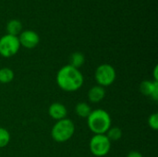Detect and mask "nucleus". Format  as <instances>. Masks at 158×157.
Instances as JSON below:
<instances>
[{
	"instance_id": "nucleus-13",
	"label": "nucleus",
	"mask_w": 158,
	"mask_h": 157,
	"mask_svg": "<svg viewBox=\"0 0 158 157\" xmlns=\"http://www.w3.org/2000/svg\"><path fill=\"white\" fill-rule=\"evenodd\" d=\"M75 112L76 114L80 117V118H87L91 112H92V108L91 106L87 104V103H84V102H81V103H79L76 107H75Z\"/></svg>"
},
{
	"instance_id": "nucleus-15",
	"label": "nucleus",
	"mask_w": 158,
	"mask_h": 157,
	"mask_svg": "<svg viewBox=\"0 0 158 157\" xmlns=\"http://www.w3.org/2000/svg\"><path fill=\"white\" fill-rule=\"evenodd\" d=\"M106 135L110 142H117L122 137V130L118 127H110Z\"/></svg>"
},
{
	"instance_id": "nucleus-1",
	"label": "nucleus",
	"mask_w": 158,
	"mask_h": 157,
	"mask_svg": "<svg viewBox=\"0 0 158 157\" xmlns=\"http://www.w3.org/2000/svg\"><path fill=\"white\" fill-rule=\"evenodd\" d=\"M84 79L81 72L69 65L62 67L56 74V82L65 92H76L83 84Z\"/></svg>"
},
{
	"instance_id": "nucleus-18",
	"label": "nucleus",
	"mask_w": 158,
	"mask_h": 157,
	"mask_svg": "<svg viewBox=\"0 0 158 157\" xmlns=\"http://www.w3.org/2000/svg\"><path fill=\"white\" fill-rule=\"evenodd\" d=\"M127 157H143V155L137 151H131V153H129V155H127Z\"/></svg>"
},
{
	"instance_id": "nucleus-11",
	"label": "nucleus",
	"mask_w": 158,
	"mask_h": 157,
	"mask_svg": "<svg viewBox=\"0 0 158 157\" xmlns=\"http://www.w3.org/2000/svg\"><path fill=\"white\" fill-rule=\"evenodd\" d=\"M22 30V24L19 19H11L6 24V31L7 34L18 36L20 34Z\"/></svg>"
},
{
	"instance_id": "nucleus-16",
	"label": "nucleus",
	"mask_w": 158,
	"mask_h": 157,
	"mask_svg": "<svg viewBox=\"0 0 158 157\" xmlns=\"http://www.w3.org/2000/svg\"><path fill=\"white\" fill-rule=\"evenodd\" d=\"M10 142V134L9 132L4 129L0 128V148L6 147Z\"/></svg>"
},
{
	"instance_id": "nucleus-6",
	"label": "nucleus",
	"mask_w": 158,
	"mask_h": 157,
	"mask_svg": "<svg viewBox=\"0 0 158 157\" xmlns=\"http://www.w3.org/2000/svg\"><path fill=\"white\" fill-rule=\"evenodd\" d=\"M20 47L18 36L6 34L0 38V55L4 57L15 56Z\"/></svg>"
},
{
	"instance_id": "nucleus-4",
	"label": "nucleus",
	"mask_w": 158,
	"mask_h": 157,
	"mask_svg": "<svg viewBox=\"0 0 158 157\" xmlns=\"http://www.w3.org/2000/svg\"><path fill=\"white\" fill-rule=\"evenodd\" d=\"M90 151L97 157L106 155L111 148V142L106 134H94L90 141Z\"/></svg>"
},
{
	"instance_id": "nucleus-2",
	"label": "nucleus",
	"mask_w": 158,
	"mask_h": 157,
	"mask_svg": "<svg viewBox=\"0 0 158 157\" xmlns=\"http://www.w3.org/2000/svg\"><path fill=\"white\" fill-rule=\"evenodd\" d=\"M87 124L90 130L94 134H106L111 127V118L104 109L92 110L87 118Z\"/></svg>"
},
{
	"instance_id": "nucleus-9",
	"label": "nucleus",
	"mask_w": 158,
	"mask_h": 157,
	"mask_svg": "<svg viewBox=\"0 0 158 157\" xmlns=\"http://www.w3.org/2000/svg\"><path fill=\"white\" fill-rule=\"evenodd\" d=\"M48 114L53 119L58 121V120L66 118L68 111H67L66 106L63 104H61V103H53L49 106Z\"/></svg>"
},
{
	"instance_id": "nucleus-12",
	"label": "nucleus",
	"mask_w": 158,
	"mask_h": 157,
	"mask_svg": "<svg viewBox=\"0 0 158 157\" xmlns=\"http://www.w3.org/2000/svg\"><path fill=\"white\" fill-rule=\"evenodd\" d=\"M84 61H85V57H84L83 54L81 52H75V53L71 54V56H69V65L79 69V68H81L84 64Z\"/></svg>"
},
{
	"instance_id": "nucleus-3",
	"label": "nucleus",
	"mask_w": 158,
	"mask_h": 157,
	"mask_svg": "<svg viewBox=\"0 0 158 157\" xmlns=\"http://www.w3.org/2000/svg\"><path fill=\"white\" fill-rule=\"evenodd\" d=\"M75 132L74 123L69 119L64 118L56 121L51 130V136L56 143L68 142Z\"/></svg>"
},
{
	"instance_id": "nucleus-5",
	"label": "nucleus",
	"mask_w": 158,
	"mask_h": 157,
	"mask_svg": "<svg viewBox=\"0 0 158 157\" xmlns=\"http://www.w3.org/2000/svg\"><path fill=\"white\" fill-rule=\"evenodd\" d=\"M94 77L98 85L107 87L114 83L117 73L113 66L109 64H102L96 68Z\"/></svg>"
},
{
	"instance_id": "nucleus-14",
	"label": "nucleus",
	"mask_w": 158,
	"mask_h": 157,
	"mask_svg": "<svg viewBox=\"0 0 158 157\" xmlns=\"http://www.w3.org/2000/svg\"><path fill=\"white\" fill-rule=\"evenodd\" d=\"M14 79V72L12 69L8 68H2L0 69V82L6 84L13 81Z\"/></svg>"
},
{
	"instance_id": "nucleus-8",
	"label": "nucleus",
	"mask_w": 158,
	"mask_h": 157,
	"mask_svg": "<svg viewBox=\"0 0 158 157\" xmlns=\"http://www.w3.org/2000/svg\"><path fill=\"white\" fill-rule=\"evenodd\" d=\"M140 91L143 94L150 96L155 101L158 100V81H143L140 85Z\"/></svg>"
},
{
	"instance_id": "nucleus-17",
	"label": "nucleus",
	"mask_w": 158,
	"mask_h": 157,
	"mask_svg": "<svg viewBox=\"0 0 158 157\" xmlns=\"http://www.w3.org/2000/svg\"><path fill=\"white\" fill-rule=\"evenodd\" d=\"M148 124L150 126L151 129H153L154 130H158V114L157 113H154L152 114L149 118H148Z\"/></svg>"
},
{
	"instance_id": "nucleus-19",
	"label": "nucleus",
	"mask_w": 158,
	"mask_h": 157,
	"mask_svg": "<svg viewBox=\"0 0 158 157\" xmlns=\"http://www.w3.org/2000/svg\"><path fill=\"white\" fill-rule=\"evenodd\" d=\"M157 69H158V67H157V66H156V68H155V70H154V77H155V81H158Z\"/></svg>"
},
{
	"instance_id": "nucleus-10",
	"label": "nucleus",
	"mask_w": 158,
	"mask_h": 157,
	"mask_svg": "<svg viewBox=\"0 0 158 157\" xmlns=\"http://www.w3.org/2000/svg\"><path fill=\"white\" fill-rule=\"evenodd\" d=\"M106 96V90L100 85L92 87L88 92V98L92 103H99Z\"/></svg>"
},
{
	"instance_id": "nucleus-7",
	"label": "nucleus",
	"mask_w": 158,
	"mask_h": 157,
	"mask_svg": "<svg viewBox=\"0 0 158 157\" xmlns=\"http://www.w3.org/2000/svg\"><path fill=\"white\" fill-rule=\"evenodd\" d=\"M19 41L20 43V46H23L27 49H32L35 46L38 45L40 42V37L37 32L34 31L27 30L24 31H21L19 35Z\"/></svg>"
}]
</instances>
